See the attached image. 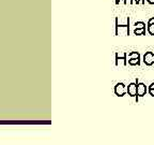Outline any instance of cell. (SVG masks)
Returning a JSON list of instances; mask_svg holds the SVG:
<instances>
[{"mask_svg":"<svg viewBox=\"0 0 154 145\" xmlns=\"http://www.w3.org/2000/svg\"><path fill=\"white\" fill-rule=\"evenodd\" d=\"M136 83H137V96H136V101H138V98H139V97H143L144 95L147 94L148 88L143 83L138 82V80L136 81Z\"/></svg>","mask_w":154,"mask_h":145,"instance_id":"3957f363","label":"cell"},{"mask_svg":"<svg viewBox=\"0 0 154 145\" xmlns=\"http://www.w3.org/2000/svg\"><path fill=\"white\" fill-rule=\"evenodd\" d=\"M120 1L121 0H116V5H118L119 3H120ZM123 3H124V5H128V0H123Z\"/></svg>","mask_w":154,"mask_h":145,"instance_id":"4fadbf2b","label":"cell"},{"mask_svg":"<svg viewBox=\"0 0 154 145\" xmlns=\"http://www.w3.org/2000/svg\"><path fill=\"white\" fill-rule=\"evenodd\" d=\"M135 28H137V29L146 28V24H144L143 22H137V23H135Z\"/></svg>","mask_w":154,"mask_h":145,"instance_id":"8fae6325","label":"cell"},{"mask_svg":"<svg viewBox=\"0 0 154 145\" xmlns=\"http://www.w3.org/2000/svg\"><path fill=\"white\" fill-rule=\"evenodd\" d=\"M149 94L151 95L152 97H154V89H149Z\"/></svg>","mask_w":154,"mask_h":145,"instance_id":"5bb4252c","label":"cell"},{"mask_svg":"<svg viewBox=\"0 0 154 145\" xmlns=\"http://www.w3.org/2000/svg\"><path fill=\"white\" fill-rule=\"evenodd\" d=\"M143 63L147 66H152L154 63V54L152 52H147L143 56Z\"/></svg>","mask_w":154,"mask_h":145,"instance_id":"5b68a950","label":"cell"},{"mask_svg":"<svg viewBox=\"0 0 154 145\" xmlns=\"http://www.w3.org/2000/svg\"><path fill=\"white\" fill-rule=\"evenodd\" d=\"M149 89H154V83H152L151 85L149 86Z\"/></svg>","mask_w":154,"mask_h":145,"instance_id":"2e32d148","label":"cell"},{"mask_svg":"<svg viewBox=\"0 0 154 145\" xmlns=\"http://www.w3.org/2000/svg\"><path fill=\"white\" fill-rule=\"evenodd\" d=\"M128 36L130 34V18H126V24L120 25L119 24V17H116V36Z\"/></svg>","mask_w":154,"mask_h":145,"instance_id":"6da1fadb","label":"cell"},{"mask_svg":"<svg viewBox=\"0 0 154 145\" xmlns=\"http://www.w3.org/2000/svg\"><path fill=\"white\" fill-rule=\"evenodd\" d=\"M131 5H139V3H141V5H144L146 3V0H131L130 1Z\"/></svg>","mask_w":154,"mask_h":145,"instance_id":"7c38bea8","label":"cell"},{"mask_svg":"<svg viewBox=\"0 0 154 145\" xmlns=\"http://www.w3.org/2000/svg\"><path fill=\"white\" fill-rule=\"evenodd\" d=\"M128 94L131 97L137 96V83H131L128 86Z\"/></svg>","mask_w":154,"mask_h":145,"instance_id":"8992f818","label":"cell"},{"mask_svg":"<svg viewBox=\"0 0 154 145\" xmlns=\"http://www.w3.org/2000/svg\"><path fill=\"white\" fill-rule=\"evenodd\" d=\"M136 58H140L138 52H132V53L128 54V59H136Z\"/></svg>","mask_w":154,"mask_h":145,"instance_id":"9c48e42d","label":"cell"},{"mask_svg":"<svg viewBox=\"0 0 154 145\" xmlns=\"http://www.w3.org/2000/svg\"><path fill=\"white\" fill-rule=\"evenodd\" d=\"M126 92H128V87L123 83H118L115 86V94L118 97H123Z\"/></svg>","mask_w":154,"mask_h":145,"instance_id":"7a4b0ae2","label":"cell"},{"mask_svg":"<svg viewBox=\"0 0 154 145\" xmlns=\"http://www.w3.org/2000/svg\"><path fill=\"white\" fill-rule=\"evenodd\" d=\"M126 57H128V54H126V53H122V54L117 53V54H116V66H119L120 61L124 66L128 65V61H126Z\"/></svg>","mask_w":154,"mask_h":145,"instance_id":"277c9868","label":"cell"},{"mask_svg":"<svg viewBox=\"0 0 154 145\" xmlns=\"http://www.w3.org/2000/svg\"><path fill=\"white\" fill-rule=\"evenodd\" d=\"M147 2L150 5H154V0H147Z\"/></svg>","mask_w":154,"mask_h":145,"instance_id":"9a60e30c","label":"cell"},{"mask_svg":"<svg viewBox=\"0 0 154 145\" xmlns=\"http://www.w3.org/2000/svg\"><path fill=\"white\" fill-rule=\"evenodd\" d=\"M148 32H149L151 36H154V21L153 22L148 21Z\"/></svg>","mask_w":154,"mask_h":145,"instance_id":"52a82bcc","label":"cell"},{"mask_svg":"<svg viewBox=\"0 0 154 145\" xmlns=\"http://www.w3.org/2000/svg\"><path fill=\"white\" fill-rule=\"evenodd\" d=\"M128 63L131 66H139L140 65V58H136V59H130Z\"/></svg>","mask_w":154,"mask_h":145,"instance_id":"30bf717a","label":"cell"},{"mask_svg":"<svg viewBox=\"0 0 154 145\" xmlns=\"http://www.w3.org/2000/svg\"><path fill=\"white\" fill-rule=\"evenodd\" d=\"M134 34H136V36H142V34H146V28H142V29L135 28Z\"/></svg>","mask_w":154,"mask_h":145,"instance_id":"ba28073f","label":"cell"}]
</instances>
